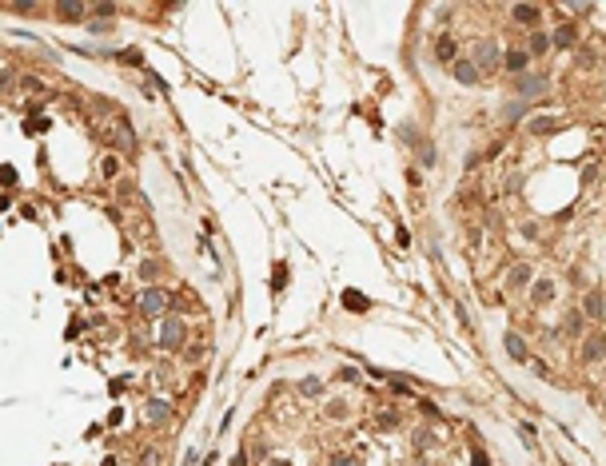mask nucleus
<instances>
[{"mask_svg":"<svg viewBox=\"0 0 606 466\" xmlns=\"http://www.w3.org/2000/svg\"><path fill=\"white\" fill-rule=\"evenodd\" d=\"M530 275H535V271H530V263H514V267L507 271V283H510V287H526Z\"/></svg>","mask_w":606,"mask_h":466,"instance_id":"nucleus-12","label":"nucleus"},{"mask_svg":"<svg viewBox=\"0 0 606 466\" xmlns=\"http://www.w3.org/2000/svg\"><path fill=\"white\" fill-rule=\"evenodd\" d=\"M471 60L478 64V72H487V68L503 64V52H499V44H494L491 36H483V40H475V48H471Z\"/></svg>","mask_w":606,"mask_h":466,"instance_id":"nucleus-2","label":"nucleus"},{"mask_svg":"<svg viewBox=\"0 0 606 466\" xmlns=\"http://www.w3.org/2000/svg\"><path fill=\"white\" fill-rule=\"evenodd\" d=\"M184 335H188V327H184L180 315H164L159 319V351H175L184 343Z\"/></svg>","mask_w":606,"mask_h":466,"instance_id":"nucleus-1","label":"nucleus"},{"mask_svg":"<svg viewBox=\"0 0 606 466\" xmlns=\"http://www.w3.org/2000/svg\"><path fill=\"white\" fill-rule=\"evenodd\" d=\"M603 355H606V339H603V335L587 339V347H582V363H598Z\"/></svg>","mask_w":606,"mask_h":466,"instance_id":"nucleus-11","label":"nucleus"},{"mask_svg":"<svg viewBox=\"0 0 606 466\" xmlns=\"http://www.w3.org/2000/svg\"><path fill=\"white\" fill-rule=\"evenodd\" d=\"M526 112V100H514V104H503V120H519Z\"/></svg>","mask_w":606,"mask_h":466,"instance_id":"nucleus-23","label":"nucleus"},{"mask_svg":"<svg viewBox=\"0 0 606 466\" xmlns=\"http://www.w3.org/2000/svg\"><path fill=\"white\" fill-rule=\"evenodd\" d=\"M159 271V267H156V259H148V263H144V267H140V275H144V279H152V275H156Z\"/></svg>","mask_w":606,"mask_h":466,"instance_id":"nucleus-27","label":"nucleus"},{"mask_svg":"<svg viewBox=\"0 0 606 466\" xmlns=\"http://www.w3.org/2000/svg\"><path fill=\"white\" fill-rule=\"evenodd\" d=\"M168 418H172V406H168L164 399H152L148 406H144V422H148V427H164Z\"/></svg>","mask_w":606,"mask_h":466,"instance_id":"nucleus-5","label":"nucleus"},{"mask_svg":"<svg viewBox=\"0 0 606 466\" xmlns=\"http://www.w3.org/2000/svg\"><path fill=\"white\" fill-rule=\"evenodd\" d=\"M603 402H606V399H603Z\"/></svg>","mask_w":606,"mask_h":466,"instance_id":"nucleus-32","label":"nucleus"},{"mask_svg":"<svg viewBox=\"0 0 606 466\" xmlns=\"http://www.w3.org/2000/svg\"><path fill=\"white\" fill-rule=\"evenodd\" d=\"M555 128H558L555 116H535V120H530V132H555Z\"/></svg>","mask_w":606,"mask_h":466,"instance_id":"nucleus-20","label":"nucleus"},{"mask_svg":"<svg viewBox=\"0 0 606 466\" xmlns=\"http://www.w3.org/2000/svg\"><path fill=\"white\" fill-rule=\"evenodd\" d=\"M56 12H60V20H80L84 12H88V8H84V4H60Z\"/></svg>","mask_w":606,"mask_h":466,"instance_id":"nucleus-21","label":"nucleus"},{"mask_svg":"<svg viewBox=\"0 0 606 466\" xmlns=\"http://www.w3.org/2000/svg\"><path fill=\"white\" fill-rule=\"evenodd\" d=\"M419 160H423V168H435V160H439V156H435V147H431V144H423Z\"/></svg>","mask_w":606,"mask_h":466,"instance_id":"nucleus-24","label":"nucleus"},{"mask_svg":"<svg viewBox=\"0 0 606 466\" xmlns=\"http://www.w3.org/2000/svg\"><path fill=\"white\" fill-rule=\"evenodd\" d=\"M471 466H491V458H487V450L475 447V454H471Z\"/></svg>","mask_w":606,"mask_h":466,"instance_id":"nucleus-26","label":"nucleus"},{"mask_svg":"<svg viewBox=\"0 0 606 466\" xmlns=\"http://www.w3.org/2000/svg\"><path fill=\"white\" fill-rule=\"evenodd\" d=\"M144 466H156V450H144Z\"/></svg>","mask_w":606,"mask_h":466,"instance_id":"nucleus-30","label":"nucleus"},{"mask_svg":"<svg viewBox=\"0 0 606 466\" xmlns=\"http://www.w3.org/2000/svg\"><path fill=\"white\" fill-rule=\"evenodd\" d=\"M514 92H519V100H535L539 92H546V76H530L526 72V76L514 80Z\"/></svg>","mask_w":606,"mask_h":466,"instance_id":"nucleus-4","label":"nucleus"},{"mask_svg":"<svg viewBox=\"0 0 606 466\" xmlns=\"http://www.w3.org/2000/svg\"><path fill=\"white\" fill-rule=\"evenodd\" d=\"M526 64H530L526 52H503V68H507L510 76H526Z\"/></svg>","mask_w":606,"mask_h":466,"instance_id":"nucleus-8","label":"nucleus"},{"mask_svg":"<svg viewBox=\"0 0 606 466\" xmlns=\"http://www.w3.org/2000/svg\"><path fill=\"white\" fill-rule=\"evenodd\" d=\"M582 315H587V319H606V295H603V291H587V299H582Z\"/></svg>","mask_w":606,"mask_h":466,"instance_id":"nucleus-6","label":"nucleus"},{"mask_svg":"<svg viewBox=\"0 0 606 466\" xmlns=\"http://www.w3.org/2000/svg\"><path fill=\"white\" fill-rule=\"evenodd\" d=\"M562 331H566V335H578V331H582V311H571L566 323H562Z\"/></svg>","mask_w":606,"mask_h":466,"instance_id":"nucleus-22","label":"nucleus"},{"mask_svg":"<svg viewBox=\"0 0 606 466\" xmlns=\"http://www.w3.org/2000/svg\"><path fill=\"white\" fill-rule=\"evenodd\" d=\"M510 20H519V24H539L542 12L535 8V4H514V8H510Z\"/></svg>","mask_w":606,"mask_h":466,"instance_id":"nucleus-10","label":"nucleus"},{"mask_svg":"<svg viewBox=\"0 0 606 466\" xmlns=\"http://www.w3.org/2000/svg\"><path fill=\"white\" fill-rule=\"evenodd\" d=\"M268 466H291V463H287V458H275V463H268Z\"/></svg>","mask_w":606,"mask_h":466,"instance_id":"nucleus-31","label":"nucleus"},{"mask_svg":"<svg viewBox=\"0 0 606 466\" xmlns=\"http://www.w3.org/2000/svg\"><path fill=\"white\" fill-rule=\"evenodd\" d=\"M327 415H331V418H343V415H347V402H331V411H327Z\"/></svg>","mask_w":606,"mask_h":466,"instance_id":"nucleus-28","label":"nucleus"},{"mask_svg":"<svg viewBox=\"0 0 606 466\" xmlns=\"http://www.w3.org/2000/svg\"><path fill=\"white\" fill-rule=\"evenodd\" d=\"M291 271H287V263H275V271H271V291H284Z\"/></svg>","mask_w":606,"mask_h":466,"instance_id":"nucleus-18","label":"nucleus"},{"mask_svg":"<svg viewBox=\"0 0 606 466\" xmlns=\"http://www.w3.org/2000/svg\"><path fill=\"white\" fill-rule=\"evenodd\" d=\"M435 52H439V60H443V64H447V60L455 64V40H451V36H439V48H435Z\"/></svg>","mask_w":606,"mask_h":466,"instance_id":"nucleus-19","label":"nucleus"},{"mask_svg":"<svg viewBox=\"0 0 606 466\" xmlns=\"http://www.w3.org/2000/svg\"><path fill=\"white\" fill-rule=\"evenodd\" d=\"M503 347H507V355L514 359V363H526V343L514 335V331H507V335H503Z\"/></svg>","mask_w":606,"mask_h":466,"instance_id":"nucleus-9","label":"nucleus"},{"mask_svg":"<svg viewBox=\"0 0 606 466\" xmlns=\"http://www.w3.org/2000/svg\"><path fill=\"white\" fill-rule=\"evenodd\" d=\"M343 307H347V311H371V299H367V295H363V291H343Z\"/></svg>","mask_w":606,"mask_h":466,"instance_id":"nucleus-13","label":"nucleus"},{"mask_svg":"<svg viewBox=\"0 0 606 466\" xmlns=\"http://www.w3.org/2000/svg\"><path fill=\"white\" fill-rule=\"evenodd\" d=\"M300 395L303 399H319V395H323V379H315V375L300 379Z\"/></svg>","mask_w":606,"mask_h":466,"instance_id":"nucleus-17","label":"nucleus"},{"mask_svg":"<svg viewBox=\"0 0 606 466\" xmlns=\"http://www.w3.org/2000/svg\"><path fill=\"white\" fill-rule=\"evenodd\" d=\"M530 299H535V303H551V299H555V283H551V279H539V283H535V291H530Z\"/></svg>","mask_w":606,"mask_h":466,"instance_id":"nucleus-14","label":"nucleus"},{"mask_svg":"<svg viewBox=\"0 0 606 466\" xmlns=\"http://www.w3.org/2000/svg\"><path fill=\"white\" fill-rule=\"evenodd\" d=\"M519 188H523V176H519V172H514V176H507V192H519Z\"/></svg>","mask_w":606,"mask_h":466,"instance_id":"nucleus-29","label":"nucleus"},{"mask_svg":"<svg viewBox=\"0 0 606 466\" xmlns=\"http://www.w3.org/2000/svg\"><path fill=\"white\" fill-rule=\"evenodd\" d=\"M140 311L148 319H164V311H168V291L164 287H148L140 295Z\"/></svg>","mask_w":606,"mask_h":466,"instance_id":"nucleus-3","label":"nucleus"},{"mask_svg":"<svg viewBox=\"0 0 606 466\" xmlns=\"http://www.w3.org/2000/svg\"><path fill=\"white\" fill-rule=\"evenodd\" d=\"M331 466H359L355 454H331Z\"/></svg>","mask_w":606,"mask_h":466,"instance_id":"nucleus-25","label":"nucleus"},{"mask_svg":"<svg viewBox=\"0 0 606 466\" xmlns=\"http://www.w3.org/2000/svg\"><path fill=\"white\" fill-rule=\"evenodd\" d=\"M551 44H555V40H551L546 33H535V36H530V48H526V56H546V52H551Z\"/></svg>","mask_w":606,"mask_h":466,"instance_id":"nucleus-16","label":"nucleus"},{"mask_svg":"<svg viewBox=\"0 0 606 466\" xmlns=\"http://www.w3.org/2000/svg\"><path fill=\"white\" fill-rule=\"evenodd\" d=\"M451 76H455L459 84H478V76H483V72H478L475 60H455V64H451Z\"/></svg>","mask_w":606,"mask_h":466,"instance_id":"nucleus-7","label":"nucleus"},{"mask_svg":"<svg viewBox=\"0 0 606 466\" xmlns=\"http://www.w3.org/2000/svg\"><path fill=\"white\" fill-rule=\"evenodd\" d=\"M551 40H555L558 48H571L574 40H578V28H574V24H558V33L551 36Z\"/></svg>","mask_w":606,"mask_h":466,"instance_id":"nucleus-15","label":"nucleus"}]
</instances>
